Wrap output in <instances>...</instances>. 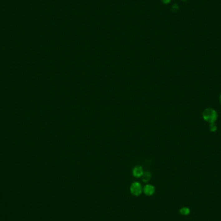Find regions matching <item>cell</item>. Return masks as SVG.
Instances as JSON below:
<instances>
[{"instance_id":"7a4b0ae2","label":"cell","mask_w":221,"mask_h":221,"mask_svg":"<svg viewBox=\"0 0 221 221\" xmlns=\"http://www.w3.org/2000/svg\"><path fill=\"white\" fill-rule=\"evenodd\" d=\"M130 191L132 195L135 196H139L142 194L143 191V188L142 185L138 182H135L132 183L130 187Z\"/></svg>"},{"instance_id":"3957f363","label":"cell","mask_w":221,"mask_h":221,"mask_svg":"<svg viewBox=\"0 0 221 221\" xmlns=\"http://www.w3.org/2000/svg\"><path fill=\"white\" fill-rule=\"evenodd\" d=\"M143 191L145 193V195L147 196H151L155 192V188L153 185L147 184L143 188Z\"/></svg>"},{"instance_id":"5b68a950","label":"cell","mask_w":221,"mask_h":221,"mask_svg":"<svg viewBox=\"0 0 221 221\" xmlns=\"http://www.w3.org/2000/svg\"><path fill=\"white\" fill-rule=\"evenodd\" d=\"M141 177H142V179L143 182H147L150 179H151V175L149 171H146V172H144L143 173V175H142V176H141Z\"/></svg>"},{"instance_id":"ba28073f","label":"cell","mask_w":221,"mask_h":221,"mask_svg":"<svg viewBox=\"0 0 221 221\" xmlns=\"http://www.w3.org/2000/svg\"><path fill=\"white\" fill-rule=\"evenodd\" d=\"M179 9V7L178 6L177 4H174V5L171 7V11H172V12H178Z\"/></svg>"},{"instance_id":"9c48e42d","label":"cell","mask_w":221,"mask_h":221,"mask_svg":"<svg viewBox=\"0 0 221 221\" xmlns=\"http://www.w3.org/2000/svg\"><path fill=\"white\" fill-rule=\"evenodd\" d=\"M162 2L164 4H167V3H170L171 2V0H162Z\"/></svg>"},{"instance_id":"8fae6325","label":"cell","mask_w":221,"mask_h":221,"mask_svg":"<svg viewBox=\"0 0 221 221\" xmlns=\"http://www.w3.org/2000/svg\"><path fill=\"white\" fill-rule=\"evenodd\" d=\"M182 1H183V2H187L188 0H182Z\"/></svg>"},{"instance_id":"30bf717a","label":"cell","mask_w":221,"mask_h":221,"mask_svg":"<svg viewBox=\"0 0 221 221\" xmlns=\"http://www.w3.org/2000/svg\"><path fill=\"white\" fill-rule=\"evenodd\" d=\"M219 101H220V103L221 104V94L220 95V97H219Z\"/></svg>"},{"instance_id":"52a82bcc","label":"cell","mask_w":221,"mask_h":221,"mask_svg":"<svg viewBox=\"0 0 221 221\" xmlns=\"http://www.w3.org/2000/svg\"><path fill=\"white\" fill-rule=\"evenodd\" d=\"M209 129L211 132H215L217 129V126L215 123H211L209 126Z\"/></svg>"},{"instance_id":"277c9868","label":"cell","mask_w":221,"mask_h":221,"mask_svg":"<svg viewBox=\"0 0 221 221\" xmlns=\"http://www.w3.org/2000/svg\"><path fill=\"white\" fill-rule=\"evenodd\" d=\"M144 173V171L142 166H137L134 167V169L132 170V175L137 178H140L142 176V175Z\"/></svg>"},{"instance_id":"8992f818","label":"cell","mask_w":221,"mask_h":221,"mask_svg":"<svg viewBox=\"0 0 221 221\" xmlns=\"http://www.w3.org/2000/svg\"><path fill=\"white\" fill-rule=\"evenodd\" d=\"M179 212L183 215H188L190 213V209L187 207H183L179 210Z\"/></svg>"},{"instance_id":"6da1fadb","label":"cell","mask_w":221,"mask_h":221,"mask_svg":"<svg viewBox=\"0 0 221 221\" xmlns=\"http://www.w3.org/2000/svg\"><path fill=\"white\" fill-rule=\"evenodd\" d=\"M202 117L204 120L211 123H215L218 117V114L216 111L211 108H207L202 113Z\"/></svg>"}]
</instances>
